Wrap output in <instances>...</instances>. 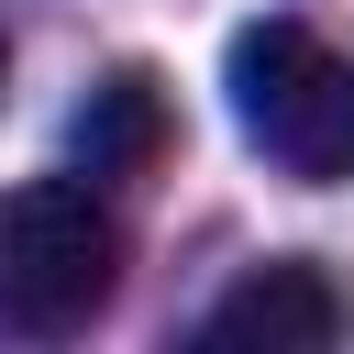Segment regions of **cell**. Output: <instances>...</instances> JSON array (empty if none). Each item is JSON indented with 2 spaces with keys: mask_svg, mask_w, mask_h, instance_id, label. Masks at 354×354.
Here are the masks:
<instances>
[{
  "mask_svg": "<svg viewBox=\"0 0 354 354\" xmlns=\"http://www.w3.org/2000/svg\"><path fill=\"white\" fill-rule=\"evenodd\" d=\"M122 288V221L88 177L0 188V343H55Z\"/></svg>",
  "mask_w": 354,
  "mask_h": 354,
  "instance_id": "obj_1",
  "label": "cell"
},
{
  "mask_svg": "<svg viewBox=\"0 0 354 354\" xmlns=\"http://www.w3.org/2000/svg\"><path fill=\"white\" fill-rule=\"evenodd\" d=\"M221 88H232L243 144L277 177H310V188L354 177V55L343 44H321L310 22H243Z\"/></svg>",
  "mask_w": 354,
  "mask_h": 354,
  "instance_id": "obj_2",
  "label": "cell"
},
{
  "mask_svg": "<svg viewBox=\"0 0 354 354\" xmlns=\"http://www.w3.org/2000/svg\"><path fill=\"white\" fill-rule=\"evenodd\" d=\"M354 332V299L310 266V254H277L254 277H232L199 321V354H321Z\"/></svg>",
  "mask_w": 354,
  "mask_h": 354,
  "instance_id": "obj_3",
  "label": "cell"
},
{
  "mask_svg": "<svg viewBox=\"0 0 354 354\" xmlns=\"http://www.w3.org/2000/svg\"><path fill=\"white\" fill-rule=\"evenodd\" d=\"M66 144H77L88 177H133V166L166 144V100H155V77H111V88H88V111L66 122Z\"/></svg>",
  "mask_w": 354,
  "mask_h": 354,
  "instance_id": "obj_4",
  "label": "cell"
},
{
  "mask_svg": "<svg viewBox=\"0 0 354 354\" xmlns=\"http://www.w3.org/2000/svg\"><path fill=\"white\" fill-rule=\"evenodd\" d=\"M0 77H11V44H0Z\"/></svg>",
  "mask_w": 354,
  "mask_h": 354,
  "instance_id": "obj_5",
  "label": "cell"
}]
</instances>
